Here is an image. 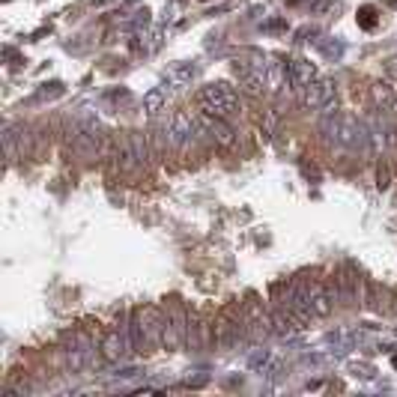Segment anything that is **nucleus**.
<instances>
[{
  "label": "nucleus",
  "mask_w": 397,
  "mask_h": 397,
  "mask_svg": "<svg viewBox=\"0 0 397 397\" xmlns=\"http://www.w3.org/2000/svg\"><path fill=\"white\" fill-rule=\"evenodd\" d=\"M69 144H72V153L78 158H84V162H93V158L114 153L111 135L96 120H75L72 128H69Z\"/></svg>",
  "instance_id": "1"
},
{
  "label": "nucleus",
  "mask_w": 397,
  "mask_h": 397,
  "mask_svg": "<svg viewBox=\"0 0 397 397\" xmlns=\"http://www.w3.org/2000/svg\"><path fill=\"white\" fill-rule=\"evenodd\" d=\"M197 105H201V111L221 117V120H233V117H239V111H242L239 96H236V90H230L227 84L201 87V90H197Z\"/></svg>",
  "instance_id": "2"
},
{
  "label": "nucleus",
  "mask_w": 397,
  "mask_h": 397,
  "mask_svg": "<svg viewBox=\"0 0 397 397\" xmlns=\"http://www.w3.org/2000/svg\"><path fill=\"white\" fill-rule=\"evenodd\" d=\"M150 155H153L150 135L126 132V135H120V141H114V162L123 174H132V171H137V167H144Z\"/></svg>",
  "instance_id": "3"
},
{
  "label": "nucleus",
  "mask_w": 397,
  "mask_h": 397,
  "mask_svg": "<svg viewBox=\"0 0 397 397\" xmlns=\"http://www.w3.org/2000/svg\"><path fill=\"white\" fill-rule=\"evenodd\" d=\"M164 135H167V144H171L174 153H185V150H192L201 132H197L194 117H188L185 111H174L164 123Z\"/></svg>",
  "instance_id": "4"
},
{
  "label": "nucleus",
  "mask_w": 397,
  "mask_h": 397,
  "mask_svg": "<svg viewBox=\"0 0 397 397\" xmlns=\"http://www.w3.org/2000/svg\"><path fill=\"white\" fill-rule=\"evenodd\" d=\"M188 341V316L180 302L167 305L162 314V346L164 350H180Z\"/></svg>",
  "instance_id": "5"
},
{
  "label": "nucleus",
  "mask_w": 397,
  "mask_h": 397,
  "mask_svg": "<svg viewBox=\"0 0 397 397\" xmlns=\"http://www.w3.org/2000/svg\"><path fill=\"white\" fill-rule=\"evenodd\" d=\"M245 320V341L248 344H263L269 335H275L272 329V311H263L257 302H248L242 311Z\"/></svg>",
  "instance_id": "6"
},
{
  "label": "nucleus",
  "mask_w": 397,
  "mask_h": 397,
  "mask_svg": "<svg viewBox=\"0 0 397 397\" xmlns=\"http://www.w3.org/2000/svg\"><path fill=\"white\" fill-rule=\"evenodd\" d=\"M194 123H197L201 137H206V141H212L218 146H233L236 132L227 126V120H221V117H212V114L201 111V114H194Z\"/></svg>",
  "instance_id": "7"
},
{
  "label": "nucleus",
  "mask_w": 397,
  "mask_h": 397,
  "mask_svg": "<svg viewBox=\"0 0 397 397\" xmlns=\"http://www.w3.org/2000/svg\"><path fill=\"white\" fill-rule=\"evenodd\" d=\"M364 278L355 272V269H341L335 278V287H337V302L346 305V307H353V305H362V296H364Z\"/></svg>",
  "instance_id": "8"
},
{
  "label": "nucleus",
  "mask_w": 397,
  "mask_h": 397,
  "mask_svg": "<svg viewBox=\"0 0 397 397\" xmlns=\"http://www.w3.org/2000/svg\"><path fill=\"white\" fill-rule=\"evenodd\" d=\"M201 78V66L192 63V60H180V63H171L164 69V78H162V87L167 93L171 90H183V87L194 84Z\"/></svg>",
  "instance_id": "9"
},
{
  "label": "nucleus",
  "mask_w": 397,
  "mask_h": 397,
  "mask_svg": "<svg viewBox=\"0 0 397 397\" xmlns=\"http://www.w3.org/2000/svg\"><path fill=\"white\" fill-rule=\"evenodd\" d=\"M329 102H335V81H326V78H316L314 84L302 87V105L316 111V108H326Z\"/></svg>",
  "instance_id": "10"
},
{
  "label": "nucleus",
  "mask_w": 397,
  "mask_h": 397,
  "mask_svg": "<svg viewBox=\"0 0 397 397\" xmlns=\"http://www.w3.org/2000/svg\"><path fill=\"white\" fill-rule=\"evenodd\" d=\"M335 305H337V287L323 284V281H311V311H314V316H329Z\"/></svg>",
  "instance_id": "11"
},
{
  "label": "nucleus",
  "mask_w": 397,
  "mask_h": 397,
  "mask_svg": "<svg viewBox=\"0 0 397 397\" xmlns=\"http://www.w3.org/2000/svg\"><path fill=\"white\" fill-rule=\"evenodd\" d=\"M135 316L146 335V346H162V314L155 307H141V311H135Z\"/></svg>",
  "instance_id": "12"
},
{
  "label": "nucleus",
  "mask_w": 397,
  "mask_h": 397,
  "mask_svg": "<svg viewBox=\"0 0 397 397\" xmlns=\"http://www.w3.org/2000/svg\"><path fill=\"white\" fill-rule=\"evenodd\" d=\"M272 329H275V335L278 337H284V341H290V337H296L299 335L305 326H302V320H296V316L287 311L284 305H278V307H272Z\"/></svg>",
  "instance_id": "13"
},
{
  "label": "nucleus",
  "mask_w": 397,
  "mask_h": 397,
  "mask_svg": "<svg viewBox=\"0 0 397 397\" xmlns=\"http://www.w3.org/2000/svg\"><path fill=\"white\" fill-rule=\"evenodd\" d=\"M128 353H132V344H128V335L126 332H111L102 341V355H105L108 362H123Z\"/></svg>",
  "instance_id": "14"
},
{
  "label": "nucleus",
  "mask_w": 397,
  "mask_h": 397,
  "mask_svg": "<svg viewBox=\"0 0 397 397\" xmlns=\"http://www.w3.org/2000/svg\"><path fill=\"white\" fill-rule=\"evenodd\" d=\"M371 99H373V105L380 108V111H394L397 108V90L389 81H373L371 84Z\"/></svg>",
  "instance_id": "15"
},
{
  "label": "nucleus",
  "mask_w": 397,
  "mask_h": 397,
  "mask_svg": "<svg viewBox=\"0 0 397 397\" xmlns=\"http://www.w3.org/2000/svg\"><path fill=\"white\" fill-rule=\"evenodd\" d=\"M278 364H281V359L275 355V350H254L248 355V367L254 373H275Z\"/></svg>",
  "instance_id": "16"
},
{
  "label": "nucleus",
  "mask_w": 397,
  "mask_h": 397,
  "mask_svg": "<svg viewBox=\"0 0 397 397\" xmlns=\"http://www.w3.org/2000/svg\"><path fill=\"white\" fill-rule=\"evenodd\" d=\"M290 78H293V84L302 90V87L314 84L316 78H320V72H316V66L311 60H293L290 63Z\"/></svg>",
  "instance_id": "17"
},
{
  "label": "nucleus",
  "mask_w": 397,
  "mask_h": 397,
  "mask_svg": "<svg viewBox=\"0 0 397 397\" xmlns=\"http://www.w3.org/2000/svg\"><path fill=\"white\" fill-rule=\"evenodd\" d=\"M141 105H144V111L150 117H158L164 111V105H167V90H164V87H153V90L144 96Z\"/></svg>",
  "instance_id": "18"
},
{
  "label": "nucleus",
  "mask_w": 397,
  "mask_h": 397,
  "mask_svg": "<svg viewBox=\"0 0 397 397\" xmlns=\"http://www.w3.org/2000/svg\"><path fill=\"white\" fill-rule=\"evenodd\" d=\"M376 185H380V188L389 185V171H385V167H380V171H376Z\"/></svg>",
  "instance_id": "19"
},
{
  "label": "nucleus",
  "mask_w": 397,
  "mask_h": 397,
  "mask_svg": "<svg viewBox=\"0 0 397 397\" xmlns=\"http://www.w3.org/2000/svg\"><path fill=\"white\" fill-rule=\"evenodd\" d=\"M353 371H359V376H371V367L367 364H353Z\"/></svg>",
  "instance_id": "20"
},
{
  "label": "nucleus",
  "mask_w": 397,
  "mask_h": 397,
  "mask_svg": "<svg viewBox=\"0 0 397 397\" xmlns=\"http://www.w3.org/2000/svg\"><path fill=\"white\" fill-rule=\"evenodd\" d=\"M385 69H389V75H394V78H397V57H391V60L385 63Z\"/></svg>",
  "instance_id": "21"
},
{
  "label": "nucleus",
  "mask_w": 397,
  "mask_h": 397,
  "mask_svg": "<svg viewBox=\"0 0 397 397\" xmlns=\"http://www.w3.org/2000/svg\"><path fill=\"white\" fill-rule=\"evenodd\" d=\"M391 364H394V367H397V355H394V359H391Z\"/></svg>",
  "instance_id": "22"
}]
</instances>
